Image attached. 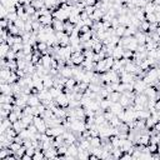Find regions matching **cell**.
<instances>
[{"instance_id":"cell-1","label":"cell","mask_w":160,"mask_h":160,"mask_svg":"<svg viewBox=\"0 0 160 160\" xmlns=\"http://www.w3.org/2000/svg\"><path fill=\"white\" fill-rule=\"evenodd\" d=\"M69 15H70V14L67 13L63 8H60V6L56 8L55 10H53V16H54V19H59V20L67 21L68 19H69Z\"/></svg>"},{"instance_id":"cell-2","label":"cell","mask_w":160,"mask_h":160,"mask_svg":"<svg viewBox=\"0 0 160 160\" xmlns=\"http://www.w3.org/2000/svg\"><path fill=\"white\" fill-rule=\"evenodd\" d=\"M149 85H147L145 84V81L143 79H136L135 81H134V91L136 94H142L145 91V89H147Z\"/></svg>"},{"instance_id":"cell-3","label":"cell","mask_w":160,"mask_h":160,"mask_svg":"<svg viewBox=\"0 0 160 160\" xmlns=\"http://www.w3.org/2000/svg\"><path fill=\"white\" fill-rule=\"evenodd\" d=\"M56 100V104L62 108H68L69 106V98H68V94L62 93L60 95L55 99Z\"/></svg>"},{"instance_id":"cell-4","label":"cell","mask_w":160,"mask_h":160,"mask_svg":"<svg viewBox=\"0 0 160 160\" xmlns=\"http://www.w3.org/2000/svg\"><path fill=\"white\" fill-rule=\"evenodd\" d=\"M59 73H60V75H62L63 78H65V79L74 78V76H73V68L68 67V65H64L63 68H60V69H59Z\"/></svg>"},{"instance_id":"cell-5","label":"cell","mask_w":160,"mask_h":160,"mask_svg":"<svg viewBox=\"0 0 160 160\" xmlns=\"http://www.w3.org/2000/svg\"><path fill=\"white\" fill-rule=\"evenodd\" d=\"M95 72L99 73V74H103V73L109 72V69L106 68V64H105V59L99 60L98 63H95Z\"/></svg>"},{"instance_id":"cell-6","label":"cell","mask_w":160,"mask_h":160,"mask_svg":"<svg viewBox=\"0 0 160 160\" xmlns=\"http://www.w3.org/2000/svg\"><path fill=\"white\" fill-rule=\"evenodd\" d=\"M135 40L138 41V44H145L147 43V38H148V33H144L142 30H138L135 33Z\"/></svg>"},{"instance_id":"cell-7","label":"cell","mask_w":160,"mask_h":160,"mask_svg":"<svg viewBox=\"0 0 160 160\" xmlns=\"http://www.w3.org/2000/svg\"><path fill=\"white\" fill-rule=\"evenodd\" d=\"M9 128H13V123H11L10 120H9V118L0 120V134L5 133V131H6Z\"/></svg>"},{"instance_id":"cell-8","label":"cell","mask_w":160,"mask_h":160,"mask_svg":"<svg viewBox=\"0 0 160 160\" xmlns=\"http://www.w3.org/2000/svg\"><path fill=\"white\" fill-rule=\"evenodd\" d=\"M39 21L41 23V25H51L53 24V21H54V16H53V14H48V15H41L39 18Z\"/></svg>"},{"instance_id":"cell-9","label":"cell","mask_w":160,"mask_h":160,"mask_svg":"<svg viewBox=\"0 0 160 160\" xmlns=\"http://www.w3.org/2000/svg\"><path fill=\"white\" fill-rule=\"evenodd\" d=\"M0 91H1V94H6V95H14L11 84H9V83H1L0 84Z\"/></svg>"},{"instance_id":"cell-10","label":"cell","mask_w":160,"mask_h":160,"mask_svg":"<svg viewBox=\"0 0 160 160\" xmlns=\"http://www.w3.org/2000/svg\"><path fill=\"white\" fill-rule=\"evenodd\" d=\"M51 25H53L55 33L64 31V30H65V21L59 20V19H54V21H53V24H51Z\"/></svg>"},{"instance_id":"cell-11","label":"cell","mask_w":160,"mask_h":160,"mask_svg":"<svg viewBox=\"0 0 160 160\" xmlns=\"http://www.w3.org/2000/svg\"><path fill=\"white\" fill-rule=\"evenodd\" d=\"M109 110H111L115 115H118L119 113H121L123 110H125V108H124L123 105H121L119 101H114V103H111V105H110V108H109Z\"/></svg>"},{"instance_id":"cell-12","label":"cell","mask_w":160,"mask_h":160,"mask_svg":"<svg viewBox=\"0 0 160 160\" xmlns=\"http://www.w3.org/2000/svg\"><path fill=\"white\" fill-rule=\"evenodd\" d=\"M11 49V46L9 45L6 41H4V43L0 44V58L1 59H5L6 58V54L9 53V50Z\"/></svg>"},{"instance_id":"cell-13","label":"cell","mask_w":160,"mask_h":160,"mask_svg":"<svg viewBox=\"0 0 160 160\" xmlns=\"http://www.w3.org/2000/svg\"><path fill=\"white\" fill-rule=\"evenodd\" d=\"M123 53H124V48L123 46H119V45H116L114 50H113V54L111 56L114 58L115 60H120L121 58H123Z\"/></svg>"},{"instance_id":"cell-14","label":"cell","mask_w":160,"mask_h":160,"mask_svg":"<svg viewBox=\"0 0 160 160\" xmlns=\"http://www.w3.org/2000/svg\"><path fill=\"white\" fill-rule=\"evenodd\" d=\"M43 83H44L45 89L53 88V86H54V78L51 76L50 74H46L45 76H43Z\"/></svg>"},{"instance_id":"cell-15","label":"cell","mask_w":160,"mask_h":160,"mask_svg":"<svg viewBox=\"0 0 160 160\" xmlns=\"http://www.w3.org/2000/svg\"><path fill=\"white\" fill-rule=\"evenodd\" d=\"M119 103H120V104L125 108V109H126V108H129L130 105H133V104H134V101L131 100L130 98H128L126 95H124V94H121V98H120Z\"/></svg>"},{"instance_id":"cell-16","label":"cell","mask_w":160,"mask_h":160,"mask_svg":"<svg viewBox=\"0 0 160 160\" xmlns=\"http://www.w3.org/2000/svg\"><path fill=\"white\" fill-rule=\"evenodd\" d=\"M69 155H72V156L74 158H78V154H79V147H78V144L75 143V144H72V145H69L68 147V153Z\"/></svg>"},{"instance_id":"cell-17","label":"cell","mask_w":160,"mask_h":160,"mask_svg":"<svg viewBox=\"0 0 160 160\" xmlns=\"http://www.w3.org/2000/svg\"><path fill=\"white\" fill-rule=\"evenodd\" d=\"M40 99L38 95H35V94H30V96H29V100H28V105H30V106H38L40 104Z\"/></svg>"},{"instance_id":"cell-18","label":"cell","mask_w":160,"mask_h":160,"mask_svg":"<svg viewBox=\"0 0 160 160\" xmlns=\"http://www.w3.org/2000/svg\"><path fill=\"white\" fill-rule=\"evenodd\" d=\"M104 11L101 10V9H95V11H94L91 15H90V18L93 19L94 21H100L101 19H103V15H104Z\"/></svg>"},{"instance_id":"cell-19","label":"cell","mask_w":160,"mask_h":160,"mask_svg":"<svg viewBox=\"0 0 160 160\" xmlns=\"http://www.w3.org/2000/svg\"><path fill=\"white\" fill-rule=\"evenodd\" d=\"M51 60H53V56L49 55V54H45V55L41 56V64L48 69H50V67H51Z\"/></svg>"},{"instance_id":"cell-20","label":"cell","mask_w":160,"mask_h":160,"mask_svg":"<svg viewBox=\"0 0 160 160\" xmlns=\"http://www.w3.org/2000/svg\"><path fill=\"white\" fill-rule=\"evenodd\" d=\"M90 145H91V148H98V147H101V138H100V135L99 136H91L90 139Z\"/></svg>"},{"instance_id":"cell-21","label":"cell","mask_w":160,"mask_h":160,"mask_svg":"<svg viewBox=\"0 0 160 160\" xmlns=\"http://www.w3.org/2000/svg\"><path fill=\"white\" fill-rule=\"evenodd\" d=\"M120 98H121V93H119V91H111V93H109V95H108V99L111 100L113 103L119 101Z\"/></svg>"},{"instance_id":"cell-22","label":"cell","mask_w":160,"mask_h":160,"mask_svg":"<svg viewBox=\"0 0 160 160\" xmlns=\"http://www.w3.org/2000/svg\"><path fill=\"white\" fill-rule=\"evenodd\" d=\"M99 103H100V108H101L103 110H109V108H110V105H111L113 101L109 100L108 98H105V99H101V100L99 101Z\"/></svg>"},{"instance_id":"cell-23","label":"cell","mask_w":160,"mask_h":160,"mask_svg":"<svg viewBox=\"0 0 160 160\" xmlns=\"http://www.w3.org/2000/svg\"><path fill=\"white\" fill-rule=\"evenodd\" d=\"M75 30V24H73V23H70L69 20L65 21V33H67L68 35H72V33Z\"/></svg>"},{"instance_id":"cell-24","label":"cell","mask_w":160,"mask_h":160,"mask_svg":"<svg viewBox=\"0 0 160 160\" xmlns=\"http://www.w3.org/2000/svg\"><path fill=\"white\" fill-rule=\"evenodd\" d=\"M144 11H145V14L155 13V3L154 1H148V4L144 8Z\"/></svg>"},{"instance_id":"cell-25","label":"cell","mask_w":160,"mask_h":160,"mask_svg":"<svg viewBox=\"0 0 160 160\" xmlns=\"http://www.w3.org/2000/svg\"><path fill=\"white\" fill-rule=\"evenodd\" d=\"M78 84L76 79L75 78H69V79H65V88H69V89H74V86Z\"/></svg>"},{"instance_id":"cell-26","label":"cell","mask_w":160,"mask_h":160,"mask_svg":"<svg viewBox=\"0 0 160 160\" xmlns=\"http://www.w3.org/2000/svg\"><path fill=\"white\" fill-rule=\"evenodd\" d=\"M45 159V153H44V150H41V149H38L35 154L33 155V160H43Z\"/></svg>"},{"instance_id":"cell-27","label":"cell","mask_w":160,"mask_h":160,"mask_svg":"<svg viewBox=\"0 0 160 160\" xmlns=\"http://www.w3.org/2000/svg\"><path fill=\"white\" fill-rule=\"evenodd\" d=\"M94 51H95V53H100V51L104 49V43H103L101 40H98L95 44L93 45V48H91Z\"/></svg>"},{"instance_id":"cell-28","label":"cell","mask_w":160,"mask_h":160,"mask_svg":"<svg viewBox=\"0 0 160 160\" xmlns=\"http://www.w3.org/2000/svg\"><path fill=\"white\" fill-rule=\"evenodd\" d=\"M34 116H35V115H24V116L21 118L23 123L26 125V128H28V126H29L30 124H33V121H34Z\"/></svg>"},{"instance_id":"cell-29","label":"cell","mask_w":160,"mask_h":160,"mask_svg":"<svg viewBox=\"0 0 160 160\" xmlns=\"http://www.w3.org/2000/svg\"><path fill=\"white\" fill-rule=\"evenodd\" d=\"M6 68H9L11 72H16L18 70V60H8Z\"/></svg>"},{"instance_id":"cell-30","label":"cell","mask_w":160,"mask_h":160,"mask_svg":"<svg viewBox=\"0 0 160 160\" xmlns=\"http://www.w3.org/2000/svg\"><path fill=\"white\" fill-rule=\"evenodd\" d=\"M49 91H50V95L53 96V99H56V98H58V96L60 95V94L63 93L62 89H58V88H55V86L50 88V89H49Z\"/></svg>"},{"instance_id":"cell-31","label":"cell","mask_w":160,"mask_h":160,"mask_svg":"<svg viewBox=\"0 0 160 160\" xmlns=\"http://www.w3.org/2000/svg\"><path fill=\"white\" fill-rule=\"evenodd\" d=\"M149 29H150V23L148 20H143L142 23H140L139 30H142L144 33H149Z\"/></svg>"},{"instance_id":"cell-32","label":"cell","mask_w":160,"mask_h":160,"mask_svg":"<svg viewBox=\"0 0 160 160\" xmlns=\"http://www.w3.org/2000/svg\"><path fill=\"white\" fill-rule=\"evenodd\" d=\"M125 30H126V26H124V25H119L115 29V35L116 36H119V38H123L124 36V34H125Z\"/></svg>"},{"instance_id":"cell-33","label":"cell","mask_w":160,"mask_h":160,"mask_svg":"<svg viewBox=\"0 0 160 160\" xmlns=\"http://www.w3.org/2000/svg\"><path fill=\"white\" fill-rule=\"evenodd\" d=\"M18 80H19V75L16 74V72H11L10 76L8 78L6 81H8L9 84H14V83H18Z\"/></svg>"},{"instance_id":"cell-34","label":"cell","mask_w":160,"mask_h":160,"mask_svg":"<svg viewBox=\"0 0 160 160\" xmlns=\"http://www.w3.org/2000/svg\"><path fill=\"white\" fill-rule=\"evenodd\" d=\"M31 5L34 6L36 10H39V9H41V8L45 6V4H44V0H33V1H31Z\"/></svg>"},{"instance_id":"cell-35","label":"cell","mask_w":160,"mask_h":160,"mask_svg":"<svg viewBox=\"0 0 160 160\" xmlns=\"http://www.w3.org/2000/svg\"><path fill=\"white\" fill-rule=\"evenodd\" d=\"M145 20H148V21L150 23V24H153V23H158L155 13H152V14H145Z\"/></svg>"},{"instance_id":"cell-36","label":"cell","mask_w":160,"mask_h":160,"mask_svg":"<svg viewBox=\"0 0 160 160\" xmlns=\"http://www.w3.org/2000/svg\"><path fill=\"white\" fill-rule=\"evenodd\" d=\"M114 63H115V59L113 58L111 55H109V56H106V58H105V64H106V68L109 69V70L113 68V65H114Z\"/></svg>"},{"instance_id":"cell-37","label":"cell","mask_w":160,"mask_h":160,"mask_svg":"<svg viewBox=\"0 0 160 160\" xmlns=\"http://www.w3.org/2000/svg\"><path fill=\"white\" fill-rule=\"evenodd\" d=\"M21 145L23 144H20V143H18V142H13L10 145H9V149H10L11 150V152L13 153H16L18 152V150L19 149H20L21 148Z\"/></svg>"},{"instance_id":"cell-38","label":"cell","mask_w":160,"mask_h":160,"mask_svg":"<svg viewBox=\"0 0 160 160\" xmlns=\"http://www.w3.org/2000/svg\"><path fill=\"white\" fill-rule=\"evenodd\" d=\"M109 123H110V126H113V128H118V126L121 124V120L119 119V118H118V115H115V116L109 121Z\"/></svg>"},{"instance_id":"cell-39","label":"cell","mask_w":160,"mask_h":160,"mask_svg":"<svg viewBox=\"0 0 160 160\" xmlns=\"http://www.w3.org/2000/svg\"><path fill=\"white\" fill-rule=\"evenodd\" d=\"M25 13L29 14V15H34V14L36 13V9L31 5V4H28V5H25Z\"/></svg>"},{"instance_id":"cell-40","label":"cell","mask_w":160,"mask_h":160,"mask_svg":"<svg viewBox=\"0 0 160 160\" xmlns=\"http://www.w3.org/2000/svg\"><path fill=\"white\" fill-rule=\"evenodd\" d=\"M26 153V147H25V145H21V148L20 149H19L18 150V152L16 153H14V154H15L16 155V156L19 158V159H20L21 160V158H23V155H24Z\"/></svg>"},{"instance_id":"cell-41","label":"cell","mask_w":160,"mask_h":160,"mask_svg":"<svg viewBox=\"0 0 160 160\" xmlns=\"http://www.w3.org/2000/svg\"><path fill=\"white\" fill-rule=\"evenodd\" d=\"M19 136H20L21 139H30V133H29V130L28 129H23L20 133H19Z\"/></svg>"},{"instance_id":"cell-42","label":"cell","mask_w":160,"mask_h":160,"mask_svg":"<svg viewBox=\"0 0 160 160\" xmlns=\"http://www.w3.org/2000/svg\"><path fill=\"white\" fill-rule=\"evenodd\" d=\"M0 108L4 110H8V111H13L14 110V104H10V103H3Z\"/></svg>"},{"instance_id":"cell-43","label":"cell","mask_w":160,"mask_h":160,"mask_svg":"<svg viewBox=\"0 0 160 160\" xmlns=\"http://www.w3.org/2000/svg\"><path fill=\"white\" fill-rule=\"evenodd\" d=\"M58 149V154L60 155V156H63V155H65L68 153V145H62V147H59V148H56Z\"/></svg>"},{"instance_id":"cell-44","label":"cell","mask_w":160,"mask_h":160,"mask_svg":"<svg viewBox=\"0 0 160 160\" xmlns=\"http://www.w3.org/2000/svg\"><path fill=\"white\" fill-rule=\"evenodd\" d=\"M6 60H16V53L14 50H9V53L6 54Z\"/></svg>"},{"instance_id":"cell-45","label":"cell","mask_w":160,"mask_h":160,"mask_svg":"<svg viewBox=\"0 0 160 160\" xmlns=\"http://www.w3.org/2000/svg\"><path fill=\"white\" fill-rule=\"evenodd\" d=\"M114 116H115V114H114V113H113L111 110H105V111H104V118H105L108 121H110Z\"/></svg>"},{"instance_id":"cell-46","label":"cell","mask_w":160,"mask_h":160,"mask_svg":"<svg viewBox=\"0 0 160 160\" xmlns=\"http://www.w3.org/2000/svg\"><path fill=\"white\" fill-rule=\"evenodd\" d=\"M18 18H19V15H18L16 13H9L8 16H6V19H8V20H10V21H15V20H18Z\"/></svg>"},{"instance_id":"cell-47","label":"cell","mask_w":160,"mask_h":160,"mask_svg":"<svg viewBox=\"0 0 160 160\" xmlns=\"http://www.w3.org/2000/svg\"><path fill=\"white\" fill-rule=\"evenodd\" d=\"M26 65L28 63L25 62L24 59H20V60H18V69H21V70H24L26 68Z\"/></svg>"},{"instance_id":"cell-48","label":"cell","mask_w":160,"mask_h":160,"mask_svg":"<svg viewBox=\"0 0 160 160\" xmlns=\"http://www.w3.org/2000/svg\"><path fill=\"white\" fill-rule=\"evenodd\" d=\"M11 50H14L15 53H18V51L23 50V43H15V44L11 46Z\"/></svg>"},{"instance_id":"cell-49","label":"cell","mask_w":160,"mask_h":160,"mask_svg":"<svg viewBox=\"0 0 160 160\" xmlns=\"http://www.w3.org/2000/svg\"><path fill=\"white\" fill-rule=\"evenodd\" d=\"M0 14H1V19H6V16H8V9L4 6V5H1L0 6Z\"/></svg>"},{"instance_id":"cell-50","label":"cell","mask_w":160,"mask_h":160,"mask_svg":"<svg viewBox=\"0 0 160 160\" xmlns=\"http://www.w3.org/2000/svg\"><path fill=\"white\" fill-rule=\"evenodd\" d=\"M95 6H94V5H86L85 6V9H84V10H85L88 14H89V15H91V14L94 13V11H95Z\"/></svg>"},{"instance_id":"cell-51","label":"cell","mask_w":160,"mask_h":160,"mask_svg":"<svg viewBox=\"0 0 160 160\" xmlns=\"http://www.w3.org/2000/svg\"><path fill=\"white\" fill-rule=\"evenodd\" d=\"M26 129L29 130V133H30V134H36V133H38V128H36V126H35L34 124H30Z\"/></svg>"},{"instance_id":"cell-52","label":"cell","mask_w":160,"mask_h":160,"mask_svg":"<svg viewBox=\"0 0 160 160\" xmlns=\"http://www.w3.org/2000/svg\"><path fill=\"white\" fill-rule=\"evenodd\" d=\"M0 25H1V29H8L9 20L8 19H1V20H0Z\"/></svg>"},{"instance_id":"cell-53","label":"cell","mask_w":160,"mask_h":160,"mask_svg":"<svg viewBox=\"0 0 160 160\" xmlns=\"http://www.w3.org/2000/svg\"><path fill=\"white\" fill-rule=\"evenodd\" d=\"M91 30V28L90 26H88V25H83L81 28H80V34H84V33H88V31H90Z\"/></svg>"},{"instance_id":"cell-54","label":"cell","mask_w":160,"mask_h":160,"mask_svg":"<svg viewBox=\"0 0 160 160\" xmlns=\"http://www.w3.org/2000/svg\"><path fill=\"white\" fill-rule=\"evenodd\" d=\"M89 16H90V15H89L85 10H83L81 13H80V18H81V20H85V19H88Z\"/></svg>"},{"instance_id":"cell-55","label":"cell","mask_w":160,"mask_h":160,"mask_svg":"<svg viewBox=\"0 0 160 160\" xmlns=\"http://www.w3.org/2000/svg\"><path fill=\"white\" fill-rule=\"evenodd\" d=\"M85 1H86L88 5H94V6H95L96 3H98V0H85Z\"/></svg>"},{"instance_id":"cell-56","label":"cell","mask_w":160,"mask_h":160,"mask_svg":"<svg viewBox=\"0 0 160 160\" xmlns=\"http://www.w3.org/2000/svg\"><path fill=\"white\" fill-rule=\"evenodd\" d=\"M155 109H156L158 111H160V99H159V100H156V104H155Z\"/></svg>"},{"instance_id":"cell-57","label":"cell","mask_w":160,"mask_h":160,"mask_svg":"<svg viewBox=\"0 0 160 160\" xmlns=\"http://www.w3.org/2000/svg\"><path fill=\"white\" fill-rule=\"evenodd\" d=\"M154 3L156 4V5H160V0H154Z\"/></svg>"},{"instance_id":"cell-58","label":"cell","mask_w":160,"mask_h":160,"mask_svg":"<svg viewBox=\"0 0 160 160\" xmlns=\"http://www.w3.org/2000/svg\"><path fill=\"white\" fill-rule=\"evenodd\" d=\"M156 33H158V34L160 35V24H159V28H158V30H156Z\"/></svg>"},{"instance_id":"cell-59","label":"cell","mask_w":160,"mask_h":160,"mask_svg":"<svg viewBox=\"0 0 160 160\" xmlns=\"http://www.w3.org/2000/svg\"><path fill=\"white\" fill-rule=\"evenodd\" d=\"M147 1H153V0H147Z\"/></svg>"},{"instance_id":"cell-60","label":"cell","mask_w":160,"mask_h":160,"mask_svg":"<svg viewBox=\"0 0 160 160\" xmlns=\"http://www.w3.org/2000/svg\"><path fill=\"white\" fill-rule=\"evenodd\" d=\"M159 62H160V58H159Z\"/></svg>"}]
</instances>
